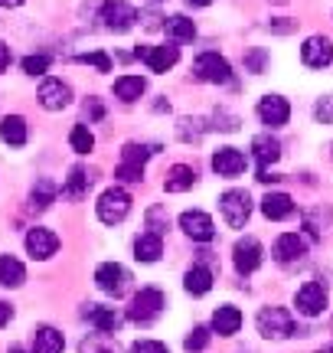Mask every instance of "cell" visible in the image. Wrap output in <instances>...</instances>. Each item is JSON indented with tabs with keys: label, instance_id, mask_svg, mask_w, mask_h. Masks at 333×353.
Segmentation results:
<instances>
[{
	"label": "cell",
	"instance_id": "6da1fadb",
	"mask_svg": "<svg viewBox=\"0 0 333 353\" xmlns=\"http://www.w3.org/2000/svg\"><path fill=\"white\" fill-rule=\"evenodd\" d=\"M164 307H166V294L160 288H154V285H147V288H141L131 298L128 317L134 324H154L157 317L164 314Z\"/></svg>",
	"mask_w": 333,
	"mask_h": 353
},
{
	"label": "cell",
	"instance_id": "7a4b0ae2",
	"mask_svg": "<svg viewBox=\"0 0 333 353\" xmlns=\"http://www.w3.org/2000/svg\"><path fill=\"white\" fill-rule=\"evenodd\" d=\"M219 216L229 229H245L248 216H252V196L248 190H226L219 196Z\"/></svg>",
	"mask_w": 333,
	"mask_h": 353
},
{
	"label": "cell",
	"instance_id": "3957f363",
	"mask_svg": "<svg viewBox=\"0 0 333 353\" xmlns=\"http://www.w3.org/2000/svg\"><path fill=\"white\" fill-rule=\"evenodd\" d=\"M95 213H98V219H102L105 226H118V223H125L131 213V196L128 190L121 187H108L98 196V203H95Z\"/></svg>",
	"mask_w": 333,
	"mask_h": 353
},
{
	"label": "cell",
	"instance_id": "277c9868",
	"mask_svg": "<svg viewBox=\"0 0 333 353\" xmlns=\"http://www.w3.org/2000/svg\"><path fill=\"white\" fill-rule=\"evenodd\" d=\"M255 327L265 341H284L294 334V317L284 307H261L255 317Z\"/></svg>",
	"mask_w": 333,
	"mask_h": 353
},
{
	"label": "cell",
	"instance_id": "5b68a950",
	"mask_svg": "<svg viewBox=\"0 0 333 353\" xmlns=\"http://www.w3.org/2000/svg\"><path fill=\"white\" fill-rule=\"evenodd\" d=\"M193 79L209 82V85H226L232 79V65H229V59L219 56V52H200L196 63H193Z\"/></svg>",
	"mask_w": 333,
	"mask_h": 353
},
{
	"label": "cell",
	"instance_id": "8992f818",
	"mask_svg": "<svg viewBox=\"0 0 333 353\" xmlns=\"http://www.w3.org/2000/svg\"><path fill=\"white\" fill-rule=\"evenodd\" d=\"M261 262H265V249H261V242L255 236L235 239V245H232V265H235L239 275H255L258 268H261Z\"/></svg>",
	"mask_w": 333,
	"mask_h": 353
},
{
	"label": "cell",
	"instance_id": "52a82bcc",
	"mask_svg": "<svg viewBox=\"0 0 333 353\" xmlns=\"http://www.w3.org/2000/svg\"><path fill=\"white\" fill-rule=\"evenodd\" d=\"M95 285L108 298H121L131 285V272L121 262H102L95 268Z\"/></svg>",
	"mask_w": 333,
	"mask_h": 353
},
{
	"label": "cell",
	"instance_id": "ba28073f",
	"mask_svg": "<svg viewBox=\"0 0 333 353\" xmlns=\"http://www.w3.org/2000/svg\"><path fill=\"white\" fill-rule=\"evenodd\" d=\"M255 112H258V121L268 128V131L284 128L288 121H291V105H288V99H284V95H275V92H268V95L258 99Z\"/></svg>",
	"mask_w": 333,
	"mask_h": 353
},
{
	"label": "cell",
	"instance_id": "9c48e42d",
	"mask_svg": "<svg viewBox=\"0 0 333 353\" xmlns=\"http://www.w3.org/2000/svg\"><path fill=\"white\" fill-rule=\"evenodd\" d=\"M134 56H138V59H144L151 72L164 76V72H170V69L180 63V46H177V43H164V46H138V50H134Z\"/></svg>",
	"mask_w": 333,
	"mask_h": 353
},
{
	"label": "cell",
	"instance_id": "30bf717a",
	"mask_svg": "<svg viewBox=\"0 0 333 353\" xmlns=\"http://www.w3.org/2000/svg\"><path fill=\"white\" fill-rule=\"evenodd\" d=\"M102 26L111 30V33H128L134 20H138V10L131 7L128 0H105L102 3Z\"/></svg>",
	"mask_w": 333,
	"mask_h": 353
},
{
	"label": "cell",
	"instance_id": "8fae6325",
	"mask_svg": "<svg viewBox=\"0 0 333 353\" xmlns=\"http://www.w3.org/2000/svg\"><path fill=\"white\" fill-rule=\"evenodd\" d=\"M294 307H297V314H304V317H321L327 311V288H323L321 281H304L294 294Z\"/></svg>",
	"mask_w": 333,
	"mask_h": 353
},
{
	"label": "cell",
	"instance_id": "7c38bea8",
	"mask_svg": "<svg viewBox=\"0 0 333 353\" xmlns=\"http://www.w3.org/2000/svg\"><path fill=\"white\" fill-rule=\"evenodd\" d=\"M308 249H310L308 236H301V232H281V236L275 239V262H281V265L304 262V259H308Z\"/></svg>",
	"mask_w": 333,
	"mask_h": 353
},
{
	"label": "cell",
	"instance_id": "4fadbf2b",
	"mask_svg": "<svg viewBox=\"0 0 333 353\" xmlns=\"http://www.w3.org/2000/svg\"><path fill=\"white\" fill-rule=\"evenodd\" d=\"M180 229H183L193 242H213L216 239V223H213V216L203 213V210H186V213H180Z\"/></svg>",
	"mask_w": 333,
	"mask_h": 353
},
{
	"label": "cell",
	"instance_id": "5bb4252c",
	"mask_svg": "<svg viewBox=\"0 0 333 353\" xmlns=\"http://www.w3.org/2000/svg\"><path fill=\"white\" fill-rule=\"evenodd\" d=\"M59 252V236L46 226H36L26 232V255L30 259H36V262H46L52 255Z\"/></svg>",
	"mask_w": 333,
	"mask_h": 353
},
{
	"label": "cell",
	"instance_id": "9a60e30c",
	"mask_svg": "<svg viewBox=\"0 0 333 353\" xmlns=\"http://www.w3.org/2000/svg\"><path fill=\"white\" fill-rule=\"evenodd\" d=\"M301 63L308 69H327L333 63V39L330 37H308L301 46Z\"/></svg>",
	"mask_w": 333,
	"mask_h": 353
},
{
	"label": "cell",
	"instance_id": "2e32d148",
	"mask_svg": "<svg viewBox=\"0 0 333 353\" xmlns=\"http://www.w3.org/2000/svg\"><path fill=\"white\" fill-rule=\"evenodd\" d=\"M39 105L46 108V112H63L72 105V88L69 82L63 79H43V85H39Z\"/></svg>",
	"mask_w": 333,
	"mask_h": 353
},
{
	"label": "cell",
	"instance_id": "e0dca14e",
	"mask_svg": "<svg viewBox=\"0 0 333 353\" xmlns=\"http://www.w3.org/2000/svg\"><path fill=\"white\" fill-rule=\"evenodd\" d=\"M245 167H248V157H245L239 148H219V151L213 154V170H216L219 176H226V180L242 176Z\"/></svg>",
	"mask_w": 333,
	"mask_h": 353
},
{
	"label": "cell",
	"instance_id": "ac0fdd59",
	"mask_svg": "<svg viewBox=\"0 0 333 353\" xmlns=\"http://www.w3.org/2000/svg\"><path fill=\"white\" fill-rule=\"evenodd\" d=\"M242 327V311L235 307V304H219L216 311H213V321H209V330L219 334V337H232V334H239Z\"/></svg>",
	"mask_w": 333,
	"mask_h": 353
},
{
	"label": "cell",
	"instance_id": "d6986e66",
	"mask_svg": "<svg viewBox=\"0 0 333 353\" xmlns=\"http://www.w3.org/2000/svg\"><path fill=\"white\" fill-rule=\"evenodd\" d=\"M213 281H216L213 268L200 262V265H193V268H186V275H183V291L193 294V298H203V294L213 291Z\"/></svg>",
	"mask_w": 333,
	"mask_h": 353
},
{
	"label": "cell",
	"instance_id": "ffe728a7",
	"mask_svg": "<svg viewBox=\"0 0 333 353\" xmlns=\"http://www.w3.org/2000/svg\"><path fill=\"white\" fill-rule=\"evenodd\" d=\"M261 213H265V219H271V223L291 219V216H294V200H291V193H281V190L265 193V200H261Z\"/></svg>",
	"mask_w": 333,
	"mask_h": 353
},
{
	"label": "cell",
	"instance_id": "44dd1931",
	"mask_svg": "<svg viewBox=\"0 0 333 353\" xmlns=\"http://www.w3.org/2000/svg\"><path fill=\"white\" fill-rule=\"evenodd\" d=\"M160 255H164V236H157V232H141L138 239H134V259L144 265H154L160 262Z\"/></svg>",
	"mask_w": 333,
	"mask_h": 353
},
{
	"label": "cell",
	"instance_id": "7402d4cb",
	"mask_svg": "<svg viewBox=\"0 0 333 353\" xmlns=\"http://www.w3.org/2000/svg\"><path fill=\"white\" fill-rule=\"evenodd\" d=\"M252 157L258 161L261 170H268V164H278V157H281V144L271 138V134H255V138H252Z\"/></svg>",
	"mask_w": 333,
	"mask_h": 353
},
{
	"label": "cell",
	"instance_id": "603a6c76",
	"mask_svg": "<svg viewBox=\"0 0 333 353\" xmlns=\"http://www.w3.org/2000/svg\"><path fill=\"white\" fill-rule=\"evenodd\" d=\"M196 170L193 167H186V164H173L170 170H166V176H164V190L166 193H186V190H193L196 187Z\"/></svg>",
	"mask_w": 333,
	"mask_h": 353
},
{
	"label": "cell",
	"instance_id": "cb8c5ba5",
	"mask_svg": "<svg viewBox=\"0 0 333 353\" xmlns=\"http://www.w3.org/2000/svg\"><path fill=\"white\" fill-rule=\"evenodd\" d=\"M85 317L92 321V327L98 330V334H115L121 327V314H118L115 307H102V304H89L85 307Z\"/></svg>",
	"mask_w": 333,
	"mask_h": 353
},
{
	"label": "cell",
	"instance_id": "d4e9b609",
	"mask_svg": "<svg viewBox=\"0 0 333 353\" xmlns=\"http://www.w3.org/2000/svg\"><path fill=\"white\" fill-rule=\"evenodd\" d=\"M26 138H30V131H26V118H20V114H7V118L0 121V141H3V144H10V148H23Z\"/></svg>",
	"mask_w": 333,
	"mask_h": 353
},
{
	"label": "cell",
	"instance_id": "484cf974",
	"mask_svg": "<svg viewBox=\"0 0 333 353\" xmlns=\"http://www.w3.org/2000/svg\"><path fill=\"white\" fill-rule=\"evenodd\" d=\"M26 281V268L17 255H0V288H20Z\"/></svg>",
	"mask_w": 333,
	"mask_h": 353
},
{
	"label": "cell",
	"instance_id": "4316f807",
	"mask_svg": "<svg viewBox=\"0 0 333 353\" xmlns=\"http://www.w3.org/2000/svg\"><path fill=\"white\" fill-rule=\"evenodd\" d=\"M115 99H121L125 105H131V101H138L147 92V82H144V76H121L115 79Z\"/></svg>",
	"mask_w": 333,
	"mask_h": 353
},
{
	"label": "cell",
	"instance_id": "83f0119b",
	"mask_svg": "<svg viewBox=\"0 0 333 353\" xmlns=\"http://www.w3.org/2000/svg\"><path fill=\"white\" fill-rule=\"evenodd\" d=\"M65 347V337L59 334L56 327H36V334H33V353H63Z\"/></svg>",
	"mask_w": 333,
	"mask_h": 353
},
{
	"label": "cell",
	"instance_id": "f1b7e54d",
	"mask_svg": "<svg viewBox=\"0 0 333 353\" xmlns=\"http://www.w3.org/2000/svg\"><path fill=\"white\" fill-rule=\"evenodd\" d=\"M164 30H166V39H170V43H190V39L196 37V23H193L190 17H183V13L170 17L164 23Z\"/></svg>",
	"mask_w": 333,
	"mask_h": 353
},
{
	"label": "cell",
	"instance_id": "f546056e",
	"mask_svg": "<svg viewBox=\"0 0 333 353\" xmlns=\"http://www.w3.org/2000/svg\"><path fill=\"white\" fill-rule=\"evenodd\" d=\"M89 187H92L89 170L72 167V170H69V176H65V183H63V196H69V200H82V196L89 193Z\"/></svg>",
	"mask_w": 333,
	"mask_h": 353
},
{
	"label": "cell",
	"instance_id": "4dcf8cb0",
	"mask_svg": "<svg viewBox=\"0 0 333 353\" xmlns=\"http://www.w3.org/2000/svg\"><path fill=\"white\" fill-rule=\"evenodd\" d=\"M56 193H59V187L52 183L50 176H43V180H36V187H33V193H30V203H33L36 210H46V206H52Z\"/></svg>",
	"mask_w": 333,
	"mask_h": 353
},
{
	"label": "cell",
	"instance_id": "1f68e13d",
	"mask_svg": "<svg viewBox=\"0 0 333 353\" xmlns=\"http://www.w3.org/2000/svg\"><path fill=\"white\" fill-rule=\"evenodd\" d=\"M69 144H72V151L76 154H92L95 151V134H92L89 125H76L69 131Z\"/></svg>",
	"mask_w": 333,
	"mask_h": 353
},
{
	"label": "cell",
	"instance_id": "d6a6232c",
	"mask_svg": "<svg viewBox=\"0 0 333 353\" xmlns=\"http://www.w3.org/2000/svg\"><path fill=\"white\" fill-rule=\"evenodd\" d=\"M151 154H157L154 144H125V151H121V161H125V164L144 167L147 161H151Z\"/></svg>",
	"mask_w": 333,
	"mask_h": 353
},
{
	"label": "cell",
	"instance_id": "836d02e7",
	"mask_svg": "<svg viewBox=\"0 0 333 353\" xmlns=\"http://www.w3.org/2000/svg\"><path fill=\"white\" fill-rule=\"evenodd\" d=\"M206 134V121L203 118H180V125H177V138L180 141H200Z\"/></svg>",
	"mask_w": 333,
	"mask_h": 353
},
{
	"label": "cell",
	"instance_id": "e575fe53",
	"mask_svg": "<svg viewBox=\"0 0 333 353\" xmlns=\"http://www.w3.org/2000/svg\"><path fill=\"white\" fill-rule=\"evenodd\" d=\"M78 353H118V343L108 337V334H92L82 341Z\"/></svg>",
	"mask_w": 333,
	"mask_h": 353
},
{
	"label": "cell",
	"instance_id": "d590c367",
	"mask_svg": "<svg viewBox=\"0 0 333 353\" xmlns=\"http://www.w3.org/2000/svg\"><path fill=\"white\" fill-rule=\"evenodd\" d=\"M265 65H268V50H248L245 52V72L261 76V72H265Z\"/></svg>",
	"mask_w": 333,
	"mask_h": 353
},
{
	"label": "cell",
	"instance_id": "8d00e7d4",
	"mask_svg": "<svg viewBox=\"0 0 333 353\" xmlns=\"http://www.w3.org/2000/svg\"><path fill=\"white\" fill-rule=\"evenodd\" d=\"M23 72H26V76H46V72H50V56H43V52L26 56V59H23Z\"/></svg>",
	"mask_w": 333,
	"mask_h": 353
},
{
	"label": "cell",
	"instance_id": "74e56055",
	"mask_svg": "<svg viewBox=\"0 0 333 353\" xmlns=\"http://www.w3.org/2000/svg\"><path fill=\"white\" fill-rule=\"evenodd\" d=\"M78 63H82V65H95L98 72H111V56H108V52H102V50L82 52V56H78Z\"/></svg>",
	"mask_w": 333,
	"mask_h": 353
},
{
	"label": "cell",
	"instance_id": "f35d334b",
	"mask_svg": "<svg viewBox=\"0 0 333 353\" xmlns=\"http://www.w3.org/2000/svg\"><path fill=\"white\" fill-rule=\"evenodd\" d=\"M314 121L317 125H333V95H321L314 105Z\"/></svg>",
	"mask_w": 333,
	"mask_h": 353
},
{
	"label": "cell",
	"instance_id": "ab89813d",
	"mask_svg": "<svg viewBox=\"0 0 333 353\" xmlns=\"http://www.w3.org/2000/svg\"><path fill=\"white\" fill-rule=\"evenodd\" d=\"M206 343H209V327H193L190 334H186L183 347L190 353H200V350H206Z\"/></svg>",
	"mask_w": 333,
	"mask_h": 353
},
{
	"label": "cell",
	"instance_id": "60d3db41",
	"mask_svg": "<svg viewBox=\"0 0 333 353\" xmlns=\"http://www.w3.org/2000/svg\"><path fill=\"white\" fill-rule=\"evenodd\" d=\"M115 180H121V183H141V180H144V167L125 164V161H121V167L115 170Z\"/></svg>",
	"mask_w": 333,
	"mask_h": 353
},
{
	"label": "cell",
	"instance_id": "b9f144b4",
	"mask_svg": "<svg viewBox=\"0 0 333 353\" xmlns=\"http://www.w3.org/2000/svg\"><path fill=\"white\" fill-rule=\"evenodd\" d=\"M166 226H170V216H166L160 206H154V210L147 213V229H151V232H157V236H164Z\"/></svg>",
	"mask_w": 333,
	"mask_h": 353
},
{
	"label": "cell",
	"instance_id": "7bdbcfd3",
	"mask_svg": "<svg viewBox=\"0 0 333 353\" xmlns=\"http://www.w3.org/2000/svg\"><path fill=\"white\" fill-rule=\"evenodd\" d=\"M131 353H170V347L160 341H138L131 347Z\"/></svg>",
	"mask_w": 333,
	"mask_h": 353
},
{
	"label": "cell",
	"instance_id": "ee69618b",
	"mask_svg": "<svg viewBox=\"0 0 333 353\" xmlns=\"http://www.w3.org/2000/svg\"><path fill=\"white\" fill-rule=\"evenodd\" d=\"M213 121H216L213 128H219V131H235V128H239V118L229 114V112H216L213 114Z\"/></svg>",
	"mask_w": 333,
	"mask_h": 353
},
{
	"label": "cell",
	"instance_id": "f6af8a7d",
	"mask_svg": "<svg viewBox=\"0 0 333 353\" xmlns=\"http://www.w3.org/2000/svg\"><path fill=\"white\" fill-rule=\"evenodd\" d=\"M85 114H89V121H102V118H105V105L98 99H89V101H85Z\"/></svg>",
	"mask_w": 333,
	"mask_h": 353
},
{
	"label": "cell",
	"instance_id": "bcb514c9",
	"mask_svg": "<svg viewBox=\"0 0 333 353\" xmlns=\"http://www.w3.org/2000/svg\"><path fill=\"white\" fill-rule=\"evenodd\" d=\"M288 17H278V20H271L268 23V30H275V33H291L294 30V23H284Z\"/></svg>",
	"mask_w": 333,
	"mask_h": 353
},
{
	"label": "cell",
	"instance_id": "7dc6e473",
	"mask_svg": "<svg viewBox=\"0 0 333 353\" xmlns=\"http://www.w3.org/2000/svg\"><path fill=\"white\" fill-rule=\"evenodd\" d=\"M10 321H13V307L7 301H0V327H7Z\"/></svg>",
	"mask_w": 333,
	"mask_h": 353
},
{
	"label": "cell",
	"instance_id": "c3c4849f",
	"mask_svg": "<svg viewBox=\"0 0 333 353\" xmlns=\"http://www.w3.org/2000/svg\"><path fill=\"white\" fill-rule=\"evenodd\" d=\"M7 65H10V46H7V43L0 39V72H3Z\"/></svg>",
	"mask_w": 333,
	"mask_h": 353
},
{
	"label": "cell",
	"instance_id": "681fc988",
	"mask_svg": "<svg viewBox=\"0 0 333 353\" xmlns=\"http://www.w3.org/2000/svg\"><path fill=\"white\" fill-rule=\"evenodd\" d=\"M20 3H23V0H0V7H7V10H10V7H20Z\"/></svg>",
	"mask_w": 333,
	"mask_h": 353
},
{
	"label": "cell",
	"instance_id": "f907efd6",
	"mask_svg": "<svg viewBox=\"0 0 333 353\" xmlns=\"http://www.w3.org/2000/svg\"><path fill=\"white\" fill-rule=\"evenodd\" d=\"M186 3H190V7H209L213 0H186Z\"/></svg>",
	"mask_w": 333,
	"mask_h": 353
},
{
	"label": "cell",
	"instance_id": "816d5d0a",
	"mask_svg": "<svg viewBox=\"0 0 333 353\" xmlns=\"http://www.w3.org/2000/svg\"><path fill=\"white\" fill-rule=\"evenodd\" d=\"M10 353H23V347H10Z\"/></svg>",
	"mask_w": 333,
	"mask_h": 353
},
{
	"label": "cell",
	"instance_id": "f5cc1de1",
	"mask_svg": "<svg viewBox=\"0 0 333 353\" xmlns=\"http://www.w3.org/2000/svg\"><path fill=\"white\" fill-rule=\"evenodd\" d=\"M321 353H333V347H327V350H321Z\"/></svg>",
	"mask_w": 333,
	"mask_h": 353
},
{
	"label": "cell",
	"instance_id": "db71d44e",
	"mask_svg": "<svg viewBox=\"0 0 333 353\" xmlns=\"http://www.w3.org/2000/svg\"><path fill=\"white\" fill-rule=\"evenodd\" d=\"M278 3H284V0H278Z\"/></svg>",
	"mask_w": 333,
	"mask_h": 353
}]
</instances>
